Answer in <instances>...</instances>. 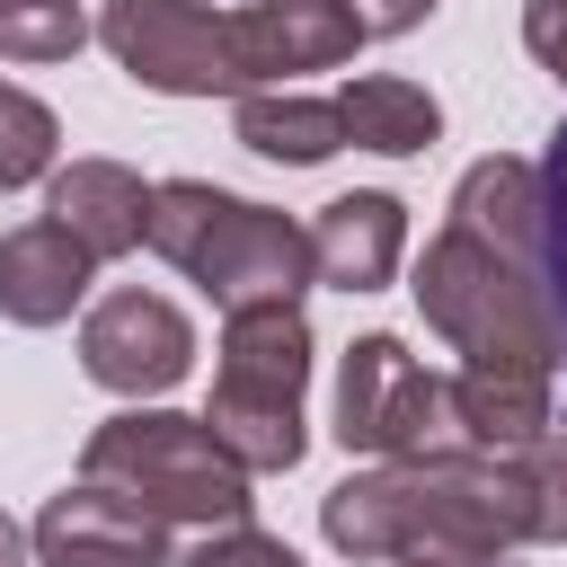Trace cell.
Wrapping results in <instances>:
<instances>
[{"label":"cell","mask_w":567,"mask_h":567,"mask_svg":"<svg viewBox=\"0 0 567 567\" xmlns=\"http://www.w3.org/2000/svg\"><path fill=\"white\" fill-rule=\"evenodd\" d=\"M532 284H540V319L567 354V124L540 151V213H532Z\"/></svg>","instance_id":"cell-1"}]
</instances>
